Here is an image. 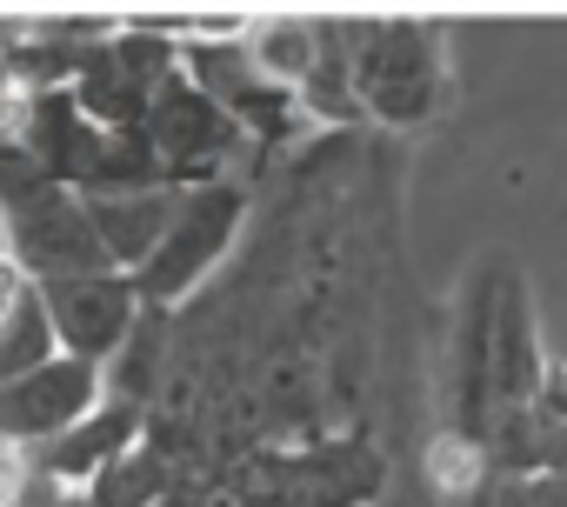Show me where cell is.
I'll return each mask as SVG.
<instances>
[{
    "instance_id": "obj_14",
    "label": "cell",
    "mask_w": 567,
    "mask_h": 507,
    "mask_svg": "<svg viewBox=\"0 0 567 507\" xmlns=\"http://www.w3.org/2000/svg\"><path fill=\"white\" fill-rule=\"evenodd\" d=\"M154 187H167V167H161L154 141H147L141 127H127V134H107L101 167H94V180H87V194H81V200H107V194H154Z\"/></svg>"
},
{
    "instance_id": "obj_12",
    "label": "cell",
    "mask_w": 567,
    "mask_h": 507,
    "mask_svg": "<svg viewBox=\"0 0 567 507\" xmlns=\"http://www.w3.org/2000/svg\"><path fill=\"white\" fill-rule=\"evenodd\" d=\"M48 361H61V334H54V314H48V294L28 288L21 308L0 321V387H14L28 374H41Z\"/></svg>"
},
{
    "instance_id": "obj_20",
    "label": "cell",
    "mask_w": 567,
    "mask_h": 507,
    "mask_svg": "<svg viewBox=\"0 0 567 507\" xmlns=\"http://www.w3.org/2000/svg\"><path fill=\"white\" fill-rule=\"evenodd\" d=\"M0 268H14V227H8V207H0Z\"/></svg>"
},
{
    "instance_id": "obj_18",
    "label": "cell",
    "mask_w": 567,
    "mask_h": 507,
    "mask_svg": "<svg viewBox=\"0 0 567 507\" xmlns=\"http://www.w3.org/2000/svg\"><path fill=\"white\" fill-rule=\"evenodd\" d=\"M28 467H34V454H28V447L0 441V507H14V500H21V487H28Z\"/></svg>"
},
{
    "instance_id": "obj_3",
    "label": "cell",
    "mask_w": 567,
    "mask_h": 507,
    "mask_svg": "<svg viewBox=\"0 0 567 507\" xmlns=\"http://www.w3.org/2000/svg\"><path fill=\"white\" fill-rule=\"evenodd\" d=\"M354 94H361V114L388 127L427 121L441 94L434 34L421 21H361L354 28Z\"/></svg>"
},
{
    "instance_id": "obj_21",
    "label": "cell",
    "mask_w": 567,
    "mask_h": 507,
    "mask_svg": "<svg viewBox=\"0 0 567 507\" xmlns=\"http://www.w3.org/2000/svg\"><path fill=\"white\" fill-rule=\"evenodd\" d=\"M167 507H174V500H167Z\"/></svg>"
},
{
    "instance_id": "obj_19",
    "label": "cell",
    "mask_w": 567,
    "mask_h": 507,
    "mask_svg": "<svg viewBox=\"0 0 567 507\" xmlns=\"http://www.w3.org/2000/svg\"><path fill=\"white\" fill-rule=\"evenodd\" d=\"M28 288H34V281H28L21 268H0V321H8V314L21 308V294H28Z\"/></svg>"
},
{
    "instance_id": "obj_13",
    "label": "cell",
    "mask_w": 567,
    "mask_h": 507,
    "mask_svg": "<svg viewBox=\"0 0 567 507\" xmlns=\"http://www.w3.org/2000/svg\"><path fill=\"white\" fill-rule=\"evenodd\" d=\"M167 461H161V447H134V454H121V461H107L81 494H87V507H167Z\"/></svg>"
},
{
    "instance_id": "obj_10",
    "label": "cell",
    "mask_w": 567,
    "mask_h": 507,
    "mask_svg": "<svg viewBox=\"0 0 567 507\" xmlns=\"http://www.w3.org/2000/svg\"><path fill=\"white\" fill-rule=\"evenodd\" d=\"M174 207H181V187H154V194H107V200H87V220L107 247V261L121 275H141L154 261V247L167 240L174 227Z\"/></svg>"
},
{
    "instance_id": "obj_5",
    "label": "cell",
    "mask_w": 567,
    "mask_h": 507,
    "mask_svg": "<svg viewBox=\"0 0 567 507\" xmlns=\"http://www.w3.org/2000/svg\"><path fill=\"white\" fill-rule=\"evenodd\" d=\"M101 401H107V368L61 354V361H48L41 374H28V381H14V387H0V441H14V447L41 454L48 441L74 434Z\"/></svg>"
},
{
    "instance_id": "obj_17",
    "label": "cell",
    "mask_w": 567,
    "mask_h": 507,
    "mask_svg": "<svg viewBox=\"0 0 567 507\" xmlns=\"http://www.w3.org/2000/svg\"><path fill=\"white\" fill-rule=\"evenodd\" d=\"M534 427H567V361H547L540 374V401H534Z\"/></svg>"
},
{
    "instance_id": "obj_6",
    "label": "cell",
    "mask_w": 567,
    "mask_h": 507,
    "mask_svg": "<svg viewBox=\"0 0 567 507\" xmlns=\"http://www.w3.org/2000/svg\"><path fill=\"white\" fill-rule=\"evenodd\" d=\"M48 314H54V334H61V354L74 361H94L107 368L134 328H141V288L134 275H74V281H48Z\"/></svg>"
},
{
    "instance_id": "obj_11",
    "label": "cell",
    "mask_w": 567,
    "mask_h": 507,
    "mask_svg": "<svg viewBox=\"0 0 567 507\" xmlns=\"http://www.w3.org/2000/svg\"><path fill=\"white\" fill-rule=\"evenodd\" d=\"M247 61L274 81V87H308L315 68H321V21H301V14H260L254 34H247Z\"/></svg>"
},
{
    "instance_id": "obj_8",
    "label": "cell",
    "mask_w": 567,
    "mask_h": 507,
    "mask_svg": "<svg viewBox=\"0 0 567 507\" xmlns=\"http://www.w3.org/2000/svg\"><path fill=\"white\" fill-rule=\"evenodd\" d=\"M274 507H368L381 494V454L361 441H328L308 447L274 474Z\"/></svg>"
},
{
    "instance_id": "obj_7",
    "label": "cell",
    "mask_w": 567,
    "mask_h": 507,
    "mask_svg": "<svg viewBox=\"0 0 567 507\" xmlns=\"http://www.w3.org/2000/svg\"><path fill=\"white\" fill-rule=\"evenodd\" d=\"M21 147H28V161H34L48 180L87 194V180H94V167H101V147H107V127H94V121L81 114L74 87H54V94H34V101H28Z\"/></svg>"
},
{
    "instance_id": "obj_2",
    "label": "cell",
    "mask_w": 567,
    "mask_h": 507,
    "mask_svg": "<svg viewBox=\"0 0 567 507\" xmlns=\"http://www.w3.org/2000/svg\"><path fill=\"white\" fill-rule=\"evenodd\" d=\"M240 220H247V187L240 180H207V187H187L181 194V207H174V227H167V240L154 247V261L134 275V288H141V301L154 308V314H167V308H181L220 261H227V247H234V234H240Z\"/></svg>"
},
{
    "instance_id": "obj_1",
    "label": "cell",
    "mask_w": 567,
    "mask_h": 507,
    "mask_svg": "<svg viewBox=\"0 0 567 507\" xmlns=\"http://www.w3.org/2000/svg\"><path fill=\"white\" fill-rule=\"evenodd\" d=\"M0 207H8V227H14V268L34 288L74 281V275H121L87 220V200L48 180L21 141H0Z\"/></svg>"
},
{
    "instance_id": "obj_15",
    "label": "cell",
    "mask_w": 567,
    "mask_h": 507,
    "mask_svg": "<svg viewBox=\"0 0 567 507\" xmlns=\"http://www.w3.org/2000/svg\"><path fill=\"white\" fill-rule=\"evenodd\" d=\"M427 480H434L441 494H461V500H474V494L494 480V447H487L481 434H461V427H447V434H434V447H427Z\"/></svg>"
},
{
    "instance_id": "obj_16",
    "label": "cell",
    "mask_w": 567,
    "mask_h": 507,
    "mask_svg": "<svg viewBox=\"0 0 567 507\" xmlns=\"http://www.w3.org/2000/svg\"><path fill=\"white\" fill-rule=\"evenodd\" d=\"M474 507H567V480L554 474H494Z\"/></svg>"
},
{
    "instance_id": "obj_4",
    "label": "cell",
    "mask_w": 567,
    "mask_h": 507,
    "mask_svg": "<svg viewBox=\"0 0 567 507\" xmlns=\"http://www.w3.org/2000/svg\"><path fill=\"white\" fill-rule=\"evenodd\" d=\"M141 134L154 141V154H161V167H167V187H181V194H187V187H207V180H227L220 167H227V154L247 141L240 121H234L214 94H200L187 74H174V81L154 94Z\"/></svg>"
},
{
    "instance_id": "obj_9",
    "label": "cell",
    "mask_w": 567,
    "mask_h": 507,
    "mask_svg": "<svg viewBox=\"0 0 567 507\" xmlns=\"http://www.w3.org/2000/svg\"><path fill=\"white\" fill-rule=\"evenodd\" d=\"M134 447H141V401H134V394H107L74 434L48 441L34 461H41L48 474H61L68 487H87L107 461H121V454H134Z\"/></svg>"
}]
</instances>
